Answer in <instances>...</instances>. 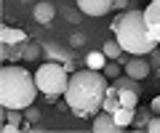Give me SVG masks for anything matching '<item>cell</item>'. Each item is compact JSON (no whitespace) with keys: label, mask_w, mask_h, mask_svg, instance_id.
Wrapping results in <instances>:
<instances>
[{"label":"cell","mask_w":160,"mask_h":133,"mask_svg":"<svg viewBox=\"0 0 160 133\" xmlns=\"http://www.w3.org/2000/svg\"><path fill=\"white\" fill-rule=\"evenodd\" d=\"M147 131H149V133H160V115L149 117V122H147Z\"/></svg>","instance_id":"ac0fdd59"},{"label":"cell","mask_w":160,"mask_h":133,"mask_svg":"<svg viewBox=\"0 0 160 133\" xmlns=\"http://www.w3.org/2000/svg\"><path fill=\"white\" fill-rule=\"evenodd\" d=\"M78 8L86 16H104L115 8V0H78Z\"/></svg>","instance_id":"5b68a950"},{"label":"cell","mask_w":160,"mask_h":133,"mask_svg":"<svg viewBox=\"0 0 160 133\" xmlns=\"http://www.w3.org/2000/svg\"><path fill=\"white\" fill-rule=\"evenodd\" d=\"M126 6H128L126 0H115V8H118V11H126Z\"/></svg>","instance_id":"7402d4cb"},{"label":"cell","mask_w":160,"mask_h":133,"mask_svg":"<svg viewBox=\"0 0 160 133\" xmlns=\"http://www.w3.org/2000/svg\"><path fill=\"white\" fill-rule=\"evenodd\" d=\"M53 13H56V8H53L51 3H38V6H35V21L48 24L53 19Z\"/></svg>","instance_id":"8fae6325"},{"label":"cell","mask_w":160,"mask_h":133,"mask_svg":"<svg viewBox=\"0 0 160 133\" xmlns=\"http://www.w3.org/2000/svg\"><path fill=\"white\" fill-rule=\"evenodd\" d=\"M147 122H149V115L144 109H136V122H133V125L142 128V131H147Z\"/></svg>","instance_id":"e0dca14e"},{"label":"cell","mask_w":160,"mask_h":133,"mask_svg":"<svg viewBox=\"0 0 160 133\" xmlns=\"http://www.w3.org/2000/svg\"><path fill=\"white\" fill-rule=\"evenodd\" d=\"M149 107H152V112H155V115H160V96H155L152 101H149Z\"/></svg>","instance_id":"44dd1931"},{"label":"cell","mask_w":160,"mask_h":133,"mask_svg":"<svg viewBox=\"0 0 160 133\" xmlns=\"http://www.w3.org/2000/svg\"><path fill=\"white\" fill-rule=\"evenodd\" d=\"M24 115H27V120H38V117H40V112H38V109H35V107H32V104H29V107H27V109H24Z\"/></svg>","instance_id":"ffe728a7"},{"label":"cell","mask_w":160,"mask_h":133,"mask_svg":"<svg viewBox=\"0 0 160 133\" xmlns=\"http://www.w3.org/2000/svg\"><path fill=\"white\" fill-rule=\"evenodd\" d=\"M120 109V93H118V85H109L107 88V96H104V112H118Z\"/></svg>","instance_id":"30bf717a"},{"label":"cell","mask_w":160,"mask_h":133,"mask_svg":"<svg viewBox=\"0 0 160 133\" xmlns=\"http://www.w3.org/2000/svg\"><path fill=\"white\" fill-rule=\"evenodd\" d=\"M104 64H107V53L104 51L88 53V67H91V69H104Z\"/></svg>","instance_id":"9a60e30c"},{"label":"cell","mask_w":160,"mask_h":133,"mask_svg":"<svg viewBox=\"0 0 160 133\" xmlns=\"http://www.w3.org/2000/svg\"><path fill=\"white\" fill-rule=\"evenodd\" d=\"M115 85V83H112ZM120 93V107H131V109H136V101H139V93L136 91H128V88H118Z\"/></svg>","instance_id":"4fadbf2b"},{"label":"cell","mask_w":160,"mask_h":133,"mask_svg":"<svg viewBox=\"0 0 160 133\" xmlns=\"http://www.w3.org/2000/svg\"><path fill=\"white\" fill-rule=\"evenodd\" d=\"M8 120H11V122H19V125H22V109H8Z\"/></svg>","instance_id":"d6986e66"},{"label":"cell","mask_w":160,"mask_h":133,"mask_svg":"<svg viewBox=\"0 0 160 133\" xmlns=\"http://www.w3.org/2000/svg\"><path fill=\"white\" fill-rule=\"evenodd\" d=\"M93 131H96V133H120L123 128L115 122V115H112V112H104V109H102L96 117H93Z\"/></svg>","instance_id":"52a82bcc"},{"label":"cell","mask_w":160,"mask_h":133,"mask_svg":"<svg viewBox=\"0 0 160 133\" xmlns=\"http://www.w3.org/2000/svg\"><path fill=\"white\" fill-rule=\"evenodd\" d=\"M112 32L115 40L123 45V51L133 53V56H147L158 48V40L149 35L147 24H144V11L139 8H128L120 13L112 21Z\"/></svg>","instance_id":"7a4b0ae2"},{"label":"cell","mask_w":160,"mask_h":133,"mask_svg":"<svg viewBox=\"0 0 160 133\" xmlns=\"http://www.w3.org/2000/svg\"><path fill=\"white\" fill-rule=\"evenodd\" d=\"M120 72H123L120 61H118V64H104V75H107V77H112V80H115V77H120Z\"/></svg>","instance_id":"2e32d148"},{"label":"cell","mask_w":160,"mask_h":133,"mask_svg":"<svg viewBox=\"0 0 160 133\" xmlns=\"http://www.w3.org/2000/svg\"><path fill=\"white\" fill-rule=\"evenodd\" d=\"M35 80H38V88L43 93H53V96H64L67 93V85H69V75L62 64H43L38 72H35Z\"/></svg>","instance_id":"277c9868"},{"label":"cell","mask_w":160,"mask_h":133,"mask_svg":"<svg viewBox=\"0 0 160 133\" xmlns=\"http://www.w3.org/2000/svg\"><path fill=\"white\" fill-rule=\"evenodd\" d=\"M107 77L99 69H78L69 75V85L64 93V104L78 117H96L104 109V96H107Z\"/></svg>","instance_id":"6da1fadb"},{"label":"cell","mask_w":160,"mask_h":133,"mask_svg":"<svg viewBox=\"0 0 160 133\" xmlns=\"http://www.w3.org/2000/svg\"><path fill=\"white\" fill-rule=\"evenodd\" d=\"M27 40V32L24 29H13V27H0V43L3 45H19V43Z\"/></svg>","instance_id":"9c48e42d"},{"label":"cell","mask_w":160,"mask_h":133,"mask_svg":"<svg viewBox=\"0 0 160 133\" xmlns=\"http://www.w3.org/2000/svg\"><path fill=\"white\" fill-rule=\"evenodd\" d=\"M133 120H136V109H131V107H120V109L115 112V122H118L120 128H128Z\"/></svg>","instance_id":"7c38bea8"},{"label":"cell","mask_w":160,"mask_h":133,"mask_svg":"<svg viewBox=\"0 0 160 133\" xmlns=\"http://www.w3.org/2000/svg\"><path fill=\"white\" fill-rule=\"evenodd\" d=\"M123 72L131 77H136V80H144V77L149 75V64L144 61V59H128L126 64H123Z\"/></svg>","instance_id":"ba28073f"},{"label":"cell","mask_w":160,"mask_h":133,"mask_svg":"<svg viewBox=\"0 0 160 133\" xmlns=\"http://www.w3.org/2000/svg\"><path fill=\"white\" fill-rule=\"evenodd\" d=\"M102 51L107 53V59H120L123 53H126V51H123V45H120L118 40H107V43H104V48H102Z\"/></svg>","instance_id":"5bb4252c"},{"label":"cell","mask_w":160,"mask_h":133,"mask_svg":"<svg viewBox=\"0 0 160 133\" xmlns=\"http://www.w3.org/2000/svg\"><path fill=\"white\" fill-rule=\"evenodd\" d=\"M38 80L24 67L6 64L0 69V107L6 109H27L38 96Z\"/></svg>","instance_id":"3957f363"},{"label":"cell","mask_w":160,"mask_h":133,"mask_svg":"<svg viewBox=\"0 0 160 133\" xmlns=\"http://www.w3.org/2000/svg\"><path fill=\"white\" fill-rule=\"evenodd\" d=\"M144 24H147L149 35L160 43V0H152V3L144 8Z\"/></svg>","instance_id":"8992f818"}]
</instances>
